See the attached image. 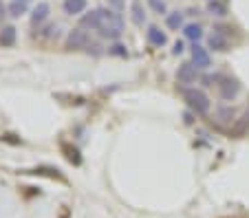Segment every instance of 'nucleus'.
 <instances>
[{
	"instance_id": "1",
	"label": "nucleus",
	"mask_w": 249,
	"mask_h": 218,
	"mask_svg": "<svg viewBox=\"0 0 249 218\" xmlns=\"http://www.w3.org/2000/svg\"><path fill=\"white\" fill-rule=\"evenodd\" d=\"M99 34L108 40H117L124 34V20L119 14L110 9H102V24H99Z\"/></svg>"
},
{
	"instance_id": "2",
	"label": "nucleus",
	"mask_w": 249,
	"mask_h": 218,
	"mask_svg": "<svg viewBox=\"0 0 249 218\" xmlns=\"http://www.w3.org/2000/svg\"><path fill=\"white\" fill-rule=\"evenodd\" d=\"M183 100H185L188 108L192 110L194 115H207L210 108H212L210 97H207L201 88H185L183 90Z\"/></svg>"
},
{
	"instance_id": "3",
	"label": "nucleus",
	"mask_w": 249,
	"mask_h": 218,
	"mask_svg": "<svg viewBox=\"0 0 249 218\" xmlns=\"http://www.w3.org/2000/svg\"><path fill=\"white\" fill-rule=\"evenodd\" d=\"M196 71H198V68L194 67L192 62H183V64L179 67V71H177V82L190 88V84H194V82H196V77H198Z\"/></svg>"
},
{
	"instance_id": "4",
	"label": "nucleus",
	"mask_w": 249,
	"mask_h": 218,
	"mask_svg": "<svg viewBox=\"0 0 249 218\" xmlns=\"http://www.w3.org/2000/svg\"><path fill=\"white\" fill-rule=\"evenodd\" d=\"M89 42H90V35H89V31L82 29V27L73 29V31L69 34V38H66L69 49H86L89 47Z\"/></svg>"
},
{
	"instance_id": "5",
	"label": "nucleus",
	"mask_w": 249,
	"mask_h": 218,
	"mask_svg": "<svg viewBox=\"0 0 249 218\" xmlns=\"http://www.w3.org/2000/svg\"><path fill=\"white\" fill-rule=\"evenodd\" d=\"M221 84H218V90H221V97L227 101H231L236 95H238V90H240V84L234 80V77H221Z\"/></svg>"
},
{
	"instance_id": "6",
	"label": "nucleus",
	"mask_w": 249,
	"mask_h": 218,
	"mask_svg": "<svg viewBox=\"0 0 249 218\" xmlns=\"http://www.w3.org/2000/svg\"><path fill=\"white\" fill-rule=\"evenodd\" d=\"M192 64L196 68H210L212 67V57H210V53H207L205 47H201V44H194L192 47Z\"/></svg>"
},
{
	"instance_id": "7",
	"label": "nucleus",
	"mask_w": 249,
	"mask_h": 218,
	"mask_svg": "<svg viewBox=\"0 0 249 218\" xmlns=\"http://www.w3.org/2000/svg\"><path fill=\"white\" fill-rule=\"evenodd\" d=\"M207 44H210V49H214V51H218V53L230 51V38L218 34V31H214V34L207 38Z\"/></svg>"
},
{
	"instance_id": "8",
	"label": "nucleus",
	"mask_w": 249,
	"mask_h": 218,
	"mask_svg": "<svg viewBox=\"0 0 249 218\" xmlns=\"http://www.w3.org/2000/svg\"><path fill=\"white\" fill-rule=\"evenodd\" d=\"M49 11H51V7H49L47 2H38L31 11V22L33 24H42L44 20L49 18Z\"/></svg>"
},
{
	"instance_id": "9",
	"label": "nucleus",
	"mask_w": 249,
	"mask_h": 218,
	"mask_svg": "<svg viewBox=\"0 0 249 218\" xmlns=\"http://www.w3.org/2000/svg\"><path fill=\"white\" fill-rule=\"evenodd\" d=\"M146 38H148V42L152 44V47H163L165 42H168V38H165V34L161 31L159 27H150L146 31Z\"/></svg>"
},
{
	"instance_id": "10",
	"label": "nucleus",
	"mask_w": 249,
	"mask_h": 218,
	"mask_svg": "<svg viewBox=\"0 0 249 218\" xmlns=\"http://www.w3.org/2000/svg\"><path fill=\"white\" fill-rule=\"evenodd\" d=\"M102 24V9H93L82 18V29H99Z\"/></svg>"
},
{
	"instance_id": "11",
	"label": "nucleus",
	"mask_w": 249,
	"mask_h": 218,
	"mask_svg": "<svg viewBox=\"0 0 249 218\" xmlns=\"http://www.w3.org/2000/svg\"><path fill=\"white\" fill-rule=\"evenodd\" d=\"M86 9V0H64V11L69 16H77Z\"/></svg>"
},
{
	"instance_id": "12",
	"label": "nucleus",
	"mask_w": 249,
	"mask_h": 218,
	"mask_svg": "<svg viewBox=\"0 0 249 218\" xmlns=\"http://www.w3.org/2000/svg\"><path fill=\"white\" fill-rule=\"evenodd\" d=\"M183 34H185V38L194 40V44H196L198 40L203 38V29H201V24L192 22V24H185V27H183Z\"/></svg>"
},
{
	"instance_id": "13",
	"label": "nucleus",
	"mask_w": 249,
	"mask_h": 218,
	"mask_svg": "<svg viewBox=\"0 0 249 218\" xmlns=\"http://www.w3.org/2000/svg\"><path fill=\"white\" fill-rule=\"evenodd\" d=\"M27 7H29V0H11L9 2V16L20 18L22 14H27Z\"/></svg>"
},
{
	"instance_id": "14",
	"label": "nucleus",
	"mask_w": 249,
	"mask_h": 218,
	"mask_svg": "<svg viewBox=\"0 0 249 218\" xmlns=\"http://www.w3.org/2000/svg\"><path fill=\"white\" fill-rule=\"evenodd\" d=\"M130 11H132V22L135 24L146 22V11H143V5H141L139 0H135V2L130 5Z\"/></svg>"
},
{
	"instance_id": "15",
	"label": "nucleus",
	"mask_w": 249,
	"mask_h": 218,
	"mask_svg": "<svg viewBox=\"0 0 249 218\" xmlns=\"http://www.w3.org/2000/svg\"><path fill=\"white\" fill-rule=\"evenodd\" d=\"M165 24H168V29H172V31H179V29L183 27V14H179V11H172V14H168V18H165Z\"/></svg>"
},
{
	"instance_id": "16",
	"label": "nucleus",
	"mask_w": 249,
	"mask_h": 218,
	"mask_svg": "<svg viewBox=\"0 0 249 218\" xmlns=\"http://www.w3.org/2000/svg\"><path fill=\"white\" fill-rule=\"evenodd\" d=\"M16 42V27H5L0 34V44L2 47H11Z\"/></svg>"
},
{
	"instance_id": "17",
	"label": "nucleus",
	"mask_w": 249,
	"mask_h": 218,
	"mask_svg": "<svg viewBox=\"0 0 249 218\" xmlns=\"http://www.w3.org/2000/svg\"><path fill=\"white\" fill-rule=\"evenodd\" d=\"M62 150H64V157L69 159L71 163H75V166L82 163V157H80V152H77V148H71L69 143H62Z\"/></svg>"
},
{
	"instance_id": "18",
	"label": "nucleus",
	"mask_w": 249,
	"mask_h": 218,
	"mask_svg": "<svg viewBox=\"0 0 249 218\" xmlns=\"http://www.w3.org/2000/svg\"><path fill=\"white\" fill-rule=\"evenodd\" d=\"M216 119H218V123H231L234 121V110L230 106H221L216 110Z\"/></svg>"
},
{
	"instance_id": "19",
	"label": "nucleus",
	"mask_w": 249,
	"mask_h": 218,
	"mask_svg": "<svg viewBox=\"0 0 249 218\" xmlns=\"http://www.w3.org/2000/svg\"><path fill=\"white\" fill-rule=\"evenodd\" d=\"M207 11H210L212 16H225V5L223 2H218V0H212L210 5H207Z\"/></svg>"
},
{
	"instance_id": "20",
	"label": "nucleus",
	"mask_w": 249,
	"mask_h": 218,
	"mask_svg": "<svg viewBox=\"0 0 249 218\" xmlns=\"http://www.w3.org/2000/svg\"><path fill=\"white\" fill-rule=\"evenodd\" d=\"M108 55L126 57V55H128V51H126V47H124V44H113V47H110V49H108Z\"/></svg>"
},
{
	"instance_id": "21",
	"label": "nucleus",
	"mask_w": 249,
	"mask_h": 218,
	"mask_svg": "<svg viewBox=\"0 0 249 218\" xmlns=\"http://www.w3.org/2000/svg\"><path fill=\"white\" fill-rule=\"evenodd\" d=\"M148 5H150L159 16L165 14V2H163V0H148Z\"/></svg>"
},
{
	"instance_id": "22",
	"label": "nucleus",
	"mask_w": 249,
	"mask_h": 218,
	"mask_svg": "<svg viewBox=\"0 0 249 218\" xmlns=\"http://www.w3.org/2000/svg\"><path fill=\"white\" fill-rule=\"evenodd\" d=\"M108 2H110V5H113L117 11H122V9H124V0H108Z\"/></svg>"
},
{
	"instance_id": "23",
	"label": "nucleus",
	"mask_w": 249,
	"mask_h": 218,
	"mask_svg": "<svg viewBox=\"0 0 249 218\" xmlns=\"http://www.w3.org/2000/svg\"><path fill=\"white\" fill-rule=\"evenodd\" d=\"M181 51H183V42H177L174 44V53H181Z\"/></svg>"
},
{
	"instance_id": "24",
	"label": "nucleus",
	"mask_w": 249,
	"mask_h": 218,
	"mask_svg": "<svg viewBox=\"0 0 249 218\" xmlns=\"http://www.w3.org/2000/svg\"><path fill=\"white\" fill-rule=\"evenodd\" d=\"M2 16H5V7L0 5V18H2Z\"/></svg>"
}]
</instances>
